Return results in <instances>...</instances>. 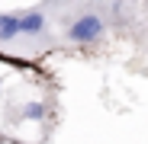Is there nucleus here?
<instances>
[{
  "instance_id": "obj_1",
  "label": "nucleus",
  "mask_w": 148,
  "mask_h": 144,
  "mask_svg": "<svg viewBox=\"0 0 148 144\" xmlns=\"http://www.w3.org/2000/svg\"><path fill=\"white\" fill-rule=\"evenodd\" d=\"M55 32L64 45L93 48V45H103V39L110 35V26L93 0H81L77 7H68L64 13L55 16Z\"/></svg>"
},
{
  "instance_id": "obj_2",
  "label": "nucleus",
  "mask_w": 148,
  "mask_h": 144,
  "mask_svg": "<svg viewBox=\"0 0 148 144\" xmlns=\"http://www.w3.org/2000/svg\"><path fill=\"white\" fill-rule=\"evenodd\" d=\"M93 3H97V10L103 13L110 32H116V35L129 32V29L135 26L138 13H142V3H138V0H93Z\"/></svg>"
},
{
  "instance_id": "obj_3",
  "label": "nucleus",
  "mask_w": 148,
  "mask_h": 144,
  "mask_svg": "<svg viewBox=\"0 0 148 144\" xmlns=\"http://www.w3.org/2000/svg\"><path fill=\"white\" fill-rule=\"evenodd\" d=\"M19 39V13H0V42H16Z\"/></svg>"
},
{
  "instance_id": "obj_4",
  "label": "nucleus",
  "mask_w": 148,
  "mask_h": 144,
  "mask_svg": "<svg viewBox=\"0 0 148 144\" xmlns=\"http://www.w3.org/2000/svg\"><path fill=\"white\" fill-rule=\"evenodd\" d=\"M138 3H142V16L148 19V0H138Z\"/></svg>"
}]
</instances>
